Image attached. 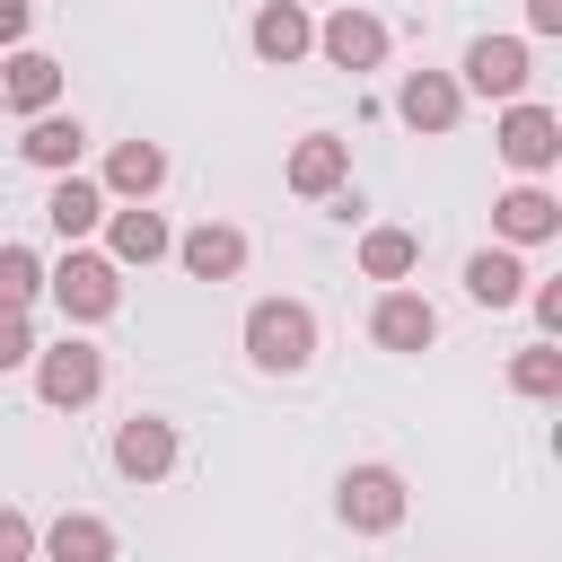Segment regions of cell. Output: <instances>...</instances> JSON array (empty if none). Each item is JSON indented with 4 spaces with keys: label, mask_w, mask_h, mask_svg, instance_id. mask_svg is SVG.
Instances as JSON below:
<instances>
[{
    "label": "cell",
    "mask_w": 562,
    "mask_h": 562,
    "mask_svg": "<svg viewBox=\"0 0 562 562\" xmlns=\"http://www.w3.org/2000/svg\"><path fill=\"white\" fill-rule=\"evenodd\" d=\"M316 53L334 61V70H378L386 61V18H369V9H334V18H316Z\"/></svg>",
    "instance_id": "9c48e42d"
},
{
    "label": "cell",
    "mask_w": 562,
    "mask_h": 562,
    "mask_svg": "<svg viewBox=\"0 0 562 562\" xmlns=\"http://www.w3.org/2000/svg\"><path fill=\"white\" fill-rule=\"evenodd\" d=\"M404 509H413V492H404L395 465H351V474L334 483V518H342L351 536H386V527H404Z\"/></svg>",
    "instance_id": "277c9868"
},
{
    "label": "cell",
    "mask_w": 562,
    "mask_h": 562,
    "mask_svg": "<svg viewBox=\"0 0 562 562\" xmlns=\"http://www.w3.org/2000/svg\"><path fill=\"white\" fill-rule=\"evenodd\" d=\"M35 395L53 404V413H79V404H97V386H105V351L88 342V334H61V342H35Z\"/></svg>",
    "instance_id": "3957f363"
},
{
    "label": "cell",
    "mask_w": 562,
    "mask_h": 562,
    "mask_svg": "<svg viewBox=\"0 0 562 562\" xmlns=\"http://www.w3.org/2000/svg\"><path fill=\"white\" fill-rule=\"evenodd\" d=\"M246 360H255L263 378H299V369L316 360V316H307L299 299H255V307H246Z\"/></svg>",
    "instance_id": "7a4b0ae2"
},
{
    "label": "cell",
    "mask_w": 562,
    "mask_h": 562,
    "mask_svg": "<svg viewBox=\"0 0 562 562\" xmlns=\"http://www.w3.org/2000/svg\"><path fill=\"white\" fill-rule=\"evenodd\" d=\"M369 342H378V351H430V342H439V307L395 281V290H378V307H369Z\"/></svg>",
    "instance_id": "52a82bcc"
},
{
    "label": "cell",
    "mask_w": 562,
    "mask_h": 562,
    "mask_svg": "<svg viewBox=\"0 0 562 562\" xmlns=\"http://www.w3.org/2000/svg\"><path fill=\"white\" fill-rule=\"evenodd\" d=\"M492 228H501V246H544V237H562V202L527 176V184H509L492 202Z\"/></svg>",
    "instance_id": "4fadbf2b"
},
{
    "label": "cell",
    "mask_w": 562,
    "mask_h": 562,
    "mask_svg": "<svg viewBox=\"0 0 562 562\" xmlns=\"http://www.w3.org/2000/svg\"><path fill=\"white\" fill-rule=\"evenodd\" d=\"M395 114L413 123V132H457V114H465V88L448 79V70H404V88H395Z\"/></svg>",
    "instance_id": "8fae6325"
},
{
    "label": "cell",
    "mask_w": 562,
    "mask_h": 562,
    "mask_svg": "<svg viewBox=\"0 0 562 562\" xmlns=\"http://www.w3.org/2000/svg\"><path fill=\"white\" fill-rule=\"evenodd\" d=\"M44 290H53L61 325H105V316L123 307V263H114V255H88V246H70L61 263H44Z\"/></svg>",
    "instance_id": "6da1fadb"
},
{
    "label": "cell",
    "mask_w": 562,
    "mask_h": 562,
    "mask_svg": "<svg viewBox=\"0 0 562 562\" xmlns=\"http://www.w3.org/2000/svg\"><path fill=\"white\" fill-rule=\"evenodd\" d=\"M342 184H351V140H342V132H307V140L290 149V193L334 202Z\"/></svg>",
    "instance_id": "7c38bea8"
},
{
    "label": "cell",
    "mask_w": 562,
    "mask_h": 562,
    "mask_svg": "<svg viewBox=\"0 0 562 562\" xmlns=\"http://www.w3.org/2000/svg\"><path fill=\"white\" fill-rule=\"evenodd\" d=\"M0 562H35V518L26 509H0Z\"/></svg>",
    "instance_id": "484cf974"
},
{
    "label": "cell",
    "mask_w": 562,
    "mask_h": 562,
    "mask_svg": "<svg viewBox=\"0 0 562 562\" xmlns=\"http://www.w3.org/2000/svg\"><path fill=\"white\" fill-rule=\"evenodd\" d=\"M246 44H255L272 70H290V61H307V53H316V18H307L299 0H263V9H255V26H246Z\"/></svg>",
    "instance_id": "30bf717a"
},
{
    "label": "cell",
    "mask_w": 562,
    "mask_h": 562,
    "mask_svg": "<svg viewBox=\"0 0 562 562\" xmlns=\"http://www.w3.org/2000/svg\"><path fill=\"white\" fill-rule=\"evenodd\" d=\"M44 299V255L35 246H0V307H35Z\"/></svg>",
    "instance_id": "cb8c5ba5"
},
{
    "label": "cell",
    "mask_w": 562,
    "mask_h": 562,
    "mask_svg": "<svg viewBox=\"0 0 562 562\" xmlns=\"http://www.w3.org/2000/svg\"><path fill=\"white\" fill-rule=\"evenodd\" d=\"M413 263H422V237H413V228H360V272H369V281L395 290Z\"/></svg>",
    "instance_id": "7402d4cb"
},
{
    "label": "cell",
    "mask_w": 562,
    "mask_h": 562,
    "mask_svg": "<svg viewBox=\"0 0 562 562\" xmlns=\"http://www.w3.org/2000/svg\"><path fill=\"white\" fill-rule=\"evenodd\" d=\"M509 386H518V395H536V404H553V395H562V342H553V334H544V342H527V351L509 360Z\"/></svg>",
    "instance_id": "603a6c76"
},
{
    "label": "cell",
    "mask_w": 562,
    "mask_h": 562,
    "mask_svg": "<svg viewBox=\"0 0 562 562\" xmlns=\"http://www.w3.org/2000/svg\"><path fill=\"white\" fill-rule=\"evenodd\" d=\"M26 18H35L26 0H0V53H18V44H26Z\"/></svg>",
    "instance_id": "83f0119b"
},
{
    "label": "cell",
    "mask_w": 562,
    "mask_h": 562,
    "mask_svg": "<svg viewBox=\"0 0 562 562\" xmlns=\"http://www.w3.org/2000/svg\"><path fill=\"white\" fill-rule=\"evenodd\" d=\"M527 307H536V325H544V334H562V281H536V290H527Z\"/></svg>",
    "instance_id": "4316f807"
},
{
    "label": "cell",
    "mask_w": 562,
    "mask_h": 562,
    "mask_svg": "<svg viewBox=\"0 0 562 562\" xmlns=\"http://www.w3.org/2000/svg\"><path fill=\"white\" fill-rule=\"evenodd\" d=\"M492 140H501V158H509L518 176H544V167L562 158V114H553V105H536V97H509Z\"/></svg>",
    "instance_id": "8992f818"
},
{
    "label": "cell",
    "mask_w": 562,
    "mask_h": 562,
    "mask_svg": "<svg viewBox=\"0 0 562 562\" xmlns=\"http://www.w3.org/2000/svg\"><path fill=\"white\" fill-rule=\"evenodd\" d=\"M114 474H123V483H158V474H176V422H167V413H132V422H114Z\"/></svg>",
    "instance_id": "ba28073f"
},
{
    "label": "cell",
    "mask_w": 562,
    "mask_h": 562,
    "mask_svg": "<svg viewBox=\"0 0 562 562\" xmlns=\"http://www.w3.org/2000/svg\"><path fill=\"white\" fill-rule=\"evenodd\" d=\"M35 360V325H26V307H0V369H26Z\"/></svg>",
    "instance_id": "d4e9b609"
},
{
    "label": "cell",
    "mask_w": 562,
    "mask_h": 562,
    "mask_svg": "<svg viewBox=\"0 0 562 562\" xmlns=\"http://www.w3.org/2000/svg\"><path fill=\"white\" fill-rule=\"evenodd\" d=\"M0 105H9V114H53V105H61V61H53V53H9Z\"/></svg>",
    "instance_id": "d6986e66"
},
{
    "label": "cell",
    "mask_w": 562,
    "mask_h": 562,
    "mask_svg": "<svg viewBox=\"0 0 562 562\" xmlns=\"http://www.w3.org/2000/svg\"><path fill=\"white\" fill-rule=\"evenodd\" d=\"M527 79H536V61H527V35H474L465 44V61H457V88L465 97H527Z\"/></svg>",
    "instance_id": "5b68a950"
},
{
    "label": "cell",
    "mask_w": 562,
    "mask_h": 562,
    "mask_svg": "<svg viewBox=\"0 0 562 562\" xmlns=\"http://www.w3.org/2000/svg\"><path fill=\"white\" fill-rule=\"evenodd\" d=\"M167 184V149L158 140H114V158H105V202H149Z\"/></svg>",
    "instance_id": "ffe728a7"
},
{
    "label": "cell",
    "mask_w": 562,
    "mask_h": 562,
    "mask_svg": "<svg viewBox=\"0 0 562 562\" xmlns=\"http://www.w3.org/2000/svg\"><path fill=\"white\" fill-rule=\"evenodd\" d=\"M167 255H176L193 281H237V272H246V228H228V220H202V228H184Z\"/></svg>",
    "instance_id": "5bb4252c"
},
{
    "label": "cell",
    "mask_w": 562,
    "mask_h": 562,
    "mask_svg": "<svg viewBox=\"0 0 562 562\" xmlns=\"http://www.w3.org/2000/svg\"><path fill=\"white\" fill-rule=\"evenodd\" d=\"M527 35H562V0H527Z\"/></svg>",
    "instance_id": "f1b7e54d"
},
{
    "label": "cell",
    "mask_w": 562,
    "mask_h": 562,
    "mask_svg": "<svg viewBox=\"0 0 562 562\" xmlns=\"http://www.w3.org/2000/svg\"><path fill=\"white\" fill-rule=\"evenodd\" d=\"M465 299H474V307H518V299H527L518 246H474V255H465Z\"/></svg>",
    "instance_id": "ac0fdd59"
},
{
    "label": "cell",
    "mask_w": 562,
    "mask_h": 562,
    "mask_svg": "<svg viewBox=\"0 0 562 562\" xmlns=\"http://www.w3.org/2000/svg\"><path fill=\"white\" fill-rule=\"evenodd\" d=\"M167 246H176V228H167L149 202H132V211L105 202V255H114V263H158Z\"/></svg>",
    "instance_id": "e0dca14e"
},
{
    "label": "cell",
    "mask_w": 562,
    "mask_h": 562,
    "mask_svg": "<svg viewBox=\"0 0 562 562\" xmlns=\"http://www.w3.org/2000/svg\"><path fill=\"white\" fill-rule=\"evenodd\" d=\"M79 149H88V132H79V114H26V140H18V158L26 167H44V176H70L79 167Z\"/></svg>",
    "instance_id": "9a60e30c"
},
{
    "label": "cell",
    "mask_w": 562,
    "mask_h": 562,
    "mask_svg": "<svg viewBox=\"0 0 562 562\" xmlns=\"http://www.w3.org/2000/svg\"><path fill=\"white\" fill-rule=\"evenodd\" d=\"M44 220H53V237H61V246H79L88 228H105V184H88L79 167H70V176H53V193H44Z\"/></svg>",
    "instance_id": "2e32d148"
},
{
    "label": "cell",
    "mask_w": 562,
    "mask_h": 562,
    "mask_svg": "<svg viewBox=\"0 0 562 562\" xmlns=\"http://www.w3.org/2000/svg\"><path fill=\"white\" fill-rule=\"evenodd\" d=\"M44 553H53V562H114V527L88 518V509H61V518L44 527Z\"/></svg>",
    "instance_id": "44dd1931"
}]
</instances>
